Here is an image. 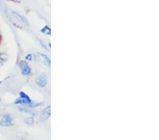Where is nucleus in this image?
Returning a JSON list of instances; mask_svg holds the SVG:
<instances>
[{"instance_id": "nucleus-1", "label": "nucleus", "mask_w": 159, "mask_h": 140, "mask_svg": "<svg viewBox=\"0 0 159 140\" xmlns=\"http://www.w3.org/2000/svg\"><path fill=\"white\" fill-rule=\"evenodd\" d=\"M14 123V118L10 114H5L0 120V125L3 127L11 126Z\"/></svg>"}, {"instance_id": "nucleus-2", "label": "nucleus", "mask_w": 159, "mask_h": 140, "mask_svg": "<svg viewBox=\"0 0 159 140\" xmlns=\"http://www.w3.org/2000/svg\"><path fill=\"white\" fill-rule=\"evenodd\" d=\"M19 67H20V70L21 74L24 76H29L31 73V68L28 64L27 62L24 61V60H21L19 62Z\"/></svg>"}, {"instance_id": "nucleus-3", "label": "nucleus", "mask_w": 159, "mask_h": 140, "mask_svg": "<svg viewBox=\"0 0 159 140\" xmlns=\"http://www.w3.org/2000/svg\"><path fill=\"white\" fill-rule=\"evenodd\" d=\"M35 83L38 86H39V87L44 88L45 86H46L47 84V76L44 75V74L38 76L35 79Z\"/></svg>"}, {"instance_id": "nucleus-4", "label": "nucleus", "mask_w": 159, "mask_h": 140, "mask_svg": "<svg viewBox=\"0 0 159 140\" xmlns=\"http://www.w3.org/2000/svg\"><path fill=\"white\" fill-rule=\"evenodd\" d=\"M50 110H51V108H50V105L47 106L46 108H45L44 110H43V112L41 114H40V120L41 122H44L47 119L49 118L50 116V114H51V112H50Z\"/></svg>"}, {"instance_id": "nucleus-5", "label": "nucleus", "mask_w": 159, "mask_h": 140, "mask_svg": "<svg viewBox=\"0 0 159 140\" xmlns=\"http://www.w3.org/2000/svg\"><path fill=\"white\" fill-rule=\"evenodd\" d=\"M12 14H13V16L16 19V20L20 21L21 23H22L23 24H24V25H26V26L29 25V23H28V21L27 19H26V18L24 17L23 16L21 15L20 14L18 13V12L13 11L12 12Z\"/></svg>"}, {"instance_id": "nucleus-6", "label": "nucleus", "mask_w": 159, "mask_h": 140, "mask_svg": "<svg viewBox=\"0 0 159 140\" xmlns=\"http://www.w3.org/2000/svg\"><path fill=\"white\" fill-rule=\"evenodd\" d=\"M39 55H40V58H41L43 60V62H44V64L45 65H47V67H50V64H51V62H50V60L49 59V57H48L47 55L43 54V53H40Z\"/></svg>"}, {"instance_id": "nucleus-7", "label": "nucleus", "mask_w": 159, "mask_h": 140, "mask_svg": "<svg viewBox=\"0 0 159 140\" xmlns=\"http://www.w3.org/2000/svg\"><path fill=\"white\" fill-rule=\"evenodd\" d=\"M40 33H43V34H45L47 35H50V34H51V30H50L49 26H44V27L40 29Z\"/></svg>"}, {"instance_id": "nucleus-8", "label": "nucleus", "mask_w": 159, "mask_h": 140, "mask_svg": "<svg viewBox=\"0 0 159 140\" xmlns=\"http://www.w3.org/2000/svg\"><path fill=\"white\" fill-rule=\"evenodd\" d=\"M19 98H23V99L26 100V101H30V102H31V101H32L31 98H30V96H28L27 93L23 92V91H20V92H19Z\"/></svg>"}, {"instance_id": "nucleus-9", "label": "nucleus", "mask_w": 159, "mask_h": 140, "mask_svg": "<svg viewBox=\"0 0 159 140\" xmlns=\"http://www.w3.org/2000/svg\"><path fill=\"white\" fill-rule=\"evenodd\" d=\"M33 122H34V121H33V117H29L26 120V124H28V125H33Z\"/></svg>"}, {"instance_id": "nucleus-10", "label": "nucleus", "mask_w": 159, "mask_h": 140, "mask_svg": "<svg viewBox=\"0 0 159 140\" xmlns=\"http://www.w3.org/2000/svg\"><path fill=\"white\" fill-rule=\"evenodd\" d=\"M25 58L26 60H28V61H32L33 55H32V54H27L26 55Z\"/></svg>"}, {"instance_id": "nucleus-11", "label": "nucleus", "mask_w": 159, "mask_h": 140, "mask_svg": "<svg viewBox=\"0 0 159 140\" xmlns=\"http://www.w3.org/2000/svg\"><path fill=\"white\" fill-rule=\"evenodd\" d=\"M2 84V81H0V85H1Z\"/></svg>"}]
</instances>
